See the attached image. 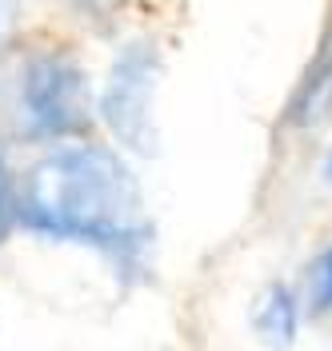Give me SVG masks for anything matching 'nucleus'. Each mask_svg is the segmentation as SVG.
I'll list each match as a JSON object with an SVG mask.
<instances>
[{"instance_id": "1", "label": "nucleus", "mask_w": 332, "mask_h": 351, "mask_svg": "<svg viewBox=\"0 0 332 351\" xmlns=\"http://www.w3.org/2000/svg\"><path fill=\"white\" fill-rule=\"evenodd\" d=\"M12 219L60 243H85L136 280L153 260V219L133 168L104 144H60L12 184Z\"/></svg>"}, {"instance_id": "2", "label": "nucleus", "mask_w": 332, "mask_h": 351, "mask_svg": "<svg viewBox=\"0 0 332 351\" xmlns=\"http://www.w3.org/2000/svg\"><path fill=\"white\" fill-rule=\"evenodd\" d=\"M4 112L21 140H76L96 112L89 72L65 48H28L4 76Z\"/></svg>"}, {"instance_id": "3", "label": "nucleus", "mask_w": 332, "mask_h": 351, "mask_svg": "<svg viewBox=\"0 0 332 351\" xmlns=\"http://www.w3.org/2000/svg\"><path fill=\"white\" fill-rule=\"evenodd\" d=\"M160 72H164L160 52L148 40H136L120 48V56L109 68V80L96 96V112L109 124V132L140 156H153L160 144V128H156Z\"/></svg>"}, {"instance_id": "4", "label": "nucleus", "mask_w": 332, "mask_h": 351, "mask_svg": "<svg viewBox=\"0 0 332 351\" xmlns=\"http://www.w3.org/2000/svg\"><path fill=\"white\" fill-rule=\"evenodd\" d=\"M252 331L268 348H292L300 331V300L288 284H268L252 307Z\"/></svg>"}, {"instance_id": "10", "label": "nucleus", "mask_w": 332, "mask_h": 351, "mask_svg": "<svg viewBox=\"0 0 332 351\" xmlns=\"http://www.w3.org/2000/svg\"><path fill=\"white\" fill-rule=\"evenodd\" d=\"M324 176H329V184H332V156L324 160Z\"/></svg>"}, {"instance_id": "8", "label": "nucleus", "mask_w": 332, "mask_h": 351, "mask_svg": "<svg viewBox=\"0 0 332 351\" xmlns=\"http://www.w3.org/2000/svg\"><path fill=\"white\" fill-rule=\"evenodd\" d=\"M12 219V180H8V168H4V156H0V236Z\"/></svg>"}, {"instance_id": "5", "label": "nucleus", "mask_w": 332, "mask_h": 351, "mask_svg": "<svg viewBox=\"0 0 332 351\" xmlns=\"http://www.w3.org/2000/svg\"><path fill=\"white\" fill-rule=\"evenodd\" d=\"M329 108H332V44H329V52L320 56V64L309 72L300 96H296V120L312 124V120L329 116Z\"/></svg>"}, {"instance_id": "6", "label": "nucleus", "mask_w": 332, "mask_h": 351, "mask_svg": "<svg viewBox=\"0 0 332 351\" xmlns=\"http://www.w3.org/2000/svg\"><path fill=\"white\" fill-rule=\"evenodd\" d=\"M309 307L312 311H332V247H324L309 271Z\"/></svg>"}, {"instance_id": "9", "label": "nucleus", "mask_w": 332, "mask_h": 351, "mask_svg": "<svg viewBox=\"0 0 332 351\" xmlns=\"http://www.w3.org/2000/svg\"><path fill=\"white\" fill-rule=\"evenodd\" d=\"M12 12H16V0H0V32L8 28V21H12Z\"/></svg>"}, {"instance_id": "7", "label": "nucleus", "mask_w": 332, "mask_h": 351, "mask_svg": "<svg viewBox=\"0 0 332 351\" xmlns=\"http://www.w3.org/2000/svg\"><path fill=\"white\" fill-rule=\"evenodd\" d=\"M68 8H76L80 16H92V21H100V16H112L120 4H129V0H65Z\"/></svg>"}]
</instances>
